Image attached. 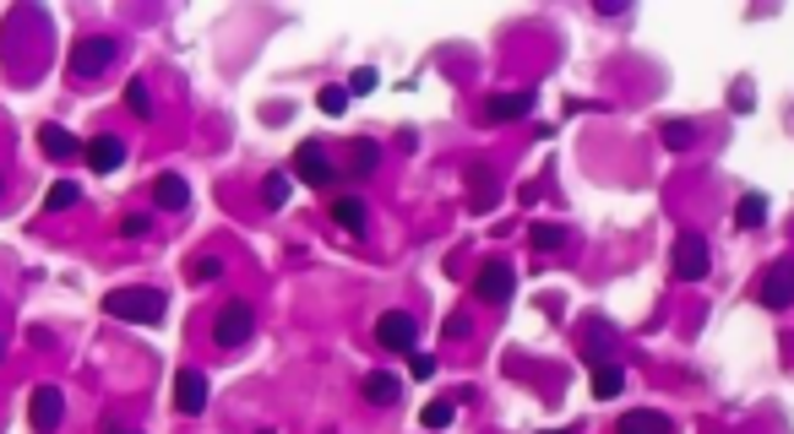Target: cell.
Segmentation results:
<instances>
[{"mask_svg":"<svg viewBox=\"0 0 794 434\" xmlns=\"http://www.w3.org/2000/svg\"><path fill=\"white\" fill-rule=\"evenodd\" d=\"M251 337H256V304H245V298L218 304V315H212V348L234 353V348H245Z\"/></svg>","mask_w":794,"mask_h":434,"instance_id":"obj_1","label":"cell"},{"mask_svg":"<svg viewBox=\"0 0 794 434\" xmlns=\"http://www.w3.org/2000/svg\"><path fill=\"white\" fill-rule=\"evenodd\" d=\"M163 298L159 289H115L104 293V309L115 315V320H131V326H159L163 320Z\"/></svg>","mask_w":794,"mask_h":434,"instance_id":"obj_2","label":"cell"},{"mask_svg":"<svg viewBox=\"0 0 794 434\" xmlns=\"http://www.w3.org/2000/svg\"><path fill=\"white\" fill-rule=\"evenodd\" d=\"M115 55H120V38L88 33V38H77V49H71V77H77V82H93V77H104V71L115 66Z\"/></svg>","mask_w":794,"mask_h":434,"instance_id":"obj_3","label":"cell"},{"mask_svg":"<svg viewBox=\"0 0 794 434\" xmlns=\"http://www.w3.org/2000/svg\"><path fill=\"white\" fill-rule=\"evenodd\" d=\"M707 272H713V245L702 234H680V245H675V278L680 283H702Z\"/></svg>","mask_w":794,"mask_h":434,"instance_id":"obj_4","label":"cell"},{"mask_svg":"<svg viewBox=\"0 0 794 434\" xmlns=\"http://www.w3.org/2000/svg\"><path fill=\"white\" fill-rule=\"evenodd\" d=\"M376 342L392 348V353H414V342H419V320H414L408 309H381V315H376Z\"/></svg>","mask_w":794,"mask_h":434,"instance_id":"obj_5","label":"cell"},{"mask_svg":"<svg viewBox=\"0 0 794 434\" xmlns=\"http://www.w3.org/2000/svg\"><path fill=\"white\" fill-rule=\"evenodd\" d=\"M295 174H300L306 185H317V190L337 185V163L326 157V146H321V142H300V146H295Z\"/></svg>","mask_w":794,"mask_h":434,"instance_id":"obj_6","label":"cell"},{"mask_svg":"<svg viewBox=\"0 0 794 434\" xmlns=\"http://www.w3.org/2000/svg\"><path fill=\"white\" fill-rule=\"evenodd\" d=\"M517 289V272H511V261H484L474 278V298L479 304H506Z\"/></svg>","mask_w":794,"mask_h":434,"instance_id":"obj_7","label":"cell"},{"mask_svg":"<svg viewBox=\"0 0 794 434\" xmlns=\"http://www.w3.org/2000/svg\"><path fill=\"white\" fill-rule=\"evenodd\" d=\"M60 419H66V397H60V386H38L33 402H27V424H33V434H55L60 430Z\"/></svg>","mask_w":794,"mask_h":434,"instance_id":"obj_8","label":"cell"},{"mask_svg":"<svg viewBox=\"0 0 794 434\" xmlns=\"http://www.w3.org/2000/svg\"><path fill=\"white\" fill-rule=\"evenodd\" d=\"M757 293H762L768 309H790L794 304V256H779V261L762 272V289Z\"/></svg>","mask_w":794,"mask_h":434,"instance_id":"obj_9","label":"cell"},{"mask_svg":"<svg viewBox=\"0 0 794 434\" xmlns=\"http://www.w3.org/2000/svg\"><path fill=\"white\" fill-rule=\"evenodd\" d=\"M174 408H180L185 419H196V413L207 408V375H202V370H180V375H174Z\"/></svg>","mask_w":794,"mask_h":434,"instance_id":"obj_10","label":"cell"},{"mask_svg":"<svg viewBox=\"0 0 794 434\" xmlns=\"http://www.w3.org/2000/svg\"><path fill=\"white\" fill-rule=\"evenodd\" d=\"M82 157H88V168H93V174H115V168L126 163V142L104 131V137H93V142L82 146Z\"/></svg>","mask_w":794,"mask_h":434,"instance_id":"obj_11","label":"cell"},{"mask_svg":"<svg viewBox=\"0 0 794 434\" xmlns=\"http://www.w3.org/2000/svg\"><path fill=\"white\" fill-rule=\"evenodd\" d=\"M615 434H675V424H669V413H658V408H632V413L615 419Z\"/></svg>","mask_w":794,"mask_h":434,"instance_id":"obj_12","label":"cell"},{"mask_svg":"<svg viewBox=\"0 0 794 434\" xmlns=\"http://www.w3.org/2000/svg\"><path fill=\"white\" fill-rule=\"evenodd\" d=\"M332 218H337L343 234H365V228H370V207H365L359 196H337V201H332Z\"/></svg>","mask_w":794,"mask_h":434,"instance_id":"obj_13","label":"cell"},{"mask_svg":"<svg viewBox=\"0 0 794 434\" xmlns=\"http://www.w3.org/2000/svg\"><path fill=\"white\" fill-rule=\"evenodd\" d=\"M359 391H365V402H370V408H392V402L403 397V380H398V375H387V370H376V375H365V386H359Z\"/></svg>","mask_w":794,"mask_h":434,"instance_id":"obj_14","label":"cell"},{"mask_svg":"<svg viewBox=\"0 0 794 434\" xmlns=\"http://www.w3.org/2000/svg\"><path fill=\"white\" fill-rule=\"evenodd\" d=\"M153 201H159L163 212H185V207H191V185H185L180 174H159V179H153Z\"/></svg>","mask_w":794,"mask_h":434,"instance_id":"obj_15","label":"cell"},{"mask_svg":"<svg viewBox=\"0 0 794 434\" xmlns=\"http://www.w3.org/2000/svg\"><path fill=\"white\" fill-rule=\"evenodd\" d=\"M38 146H44V157H55V163H66V157L82 152V142H77L66 126H38Z\"/></svg>","mask_w":794,"mask_h":434,"instance_id":"obj_16","label":"cell"},{"mask_svg":"<svg viewBox=\"0 0 794 434\" xmlns=\"http://www.w3.org/2000/svg\"><path fill=\"white\" fill-rule=\"evenodd\" d=\"M533 109V93L528 87H517V93H495L490 98V120H522Z\"/></svg>","mask_w":794,"mask_h":434,"instance_id":"obj_17","label":"cell"},{"mask_svg":"<svg viewBox=\"0 0 794 434\" xmlns=\"http://www.w3.org/2000/svg\"><path fill=\"white\" fill-rule=\"evenodd\" d=\"M621 391H626V370H621V364H599V370H594V397L610 402V397H621Z\"/></svg>","mask_w":794,"mask_h":434,"instance_id":"obj_18","label":"cell"},{"mask_svg":"<svg viewBox=\"0 0 794 434\" xmlns=\"http://www.w3.org/2000/svg\"><path fill=\"white\" fill-rule=\"evenodd\" d=\"M126 109H131L137 120H153V93H148V82H142V77H131V82H126Z\"/></svg>","mask_w":794,"mask_h":434,"instance_id":"obj_19","label":"cell"},{"mask_svg":"<svg viewBox=\"0 0 794 434\" xmlns=\"http://www.w3.org/2000/svg\"><path fill=\"white\" fill-rule=\"evenodd\" d=\"M735 223H740V228H762V223H768V196H740Z\"/></svg>","mask_w":794,"mask_h":434,"instance_id":"obj_20","label":"cell"},{"mask_svg":"<svg viewBox=\"0 0 794 434\" xmlns=\"http://www.w3.org/2000/svg\"><path fill=\"white\" fill-rule=\"evenodd\" d=\"M82 201V185L77 179H60L49 196H44V212H66V207H77Z\"/></svg>","mask_w":794,"mask_h":434,"instance_id":"obj_21","label":"cell"},{"mask_svg":"<svg viewBox=\"0 0 794 434\" xmlns=\"http://www.w3.org/2000/svg\"><path fill=\"white\" fill-rule=\"evenodd\" d=\"M528 239H533V250H561V245H572V228H561V223H539Z\"/></svg>","mask_w":794,"mask_h":434,"instance_id":"obj_22","label":"cell"},{"mask_svg":"<svg viewBox=\"0 0 794 434\" xmlns=\"http://www.w3.org/2000/svg\"><path fill=\"white\" fill-rule=\"evenodd\" d=\"M262 201H267V207H284V201H289V174H284V168H273V174L262 179Z\"/></svg>","mask_w":794,"mask_h":434,"instance_id":"obj_23","label":"cell"},{"mask_svg":"<svg viewBox=\"0 0 794 434\" xmlns=\"http://www.w3.org/2000/svg\"><path fill=\"white\" fill-rule=\"evenodd\" d=\"M452 419H458V408H452V402H425V413H419V424H425V430H447Z\"/></svg>","mask_w":794,"mask_h":434,"instance_id":"obj_24","label":"cell"},{"mask_svg":"<svg viewBox=\"0 0 794 434\" xmlns=\"http://www.w3.org/2000/svg\"><path fill=\"white\" fill-rule=\"evenodd\" d=\"M381 163V146L376 142H354V174H370Z\"/></svg>","mask_w":794,"mask_h":434,"instance_id":"obj_25","label":"cell"},{"mask_svg":"<svg viewBox=\"0 0 794 434\" xmlns=\"http://www.w3.org/2000/svg\"><path fill=\"white\" fill-rule=\"evenodd\" d=\"M317 104H321V115H332V120H337V115L348 109V87H326Z\"/></svg>","mask_w":794,"mask_h":434,"instance_id":"obj_26","label":"cell"},{"mask_svg":"<svg viewBox=\"0 0 794 434\" xmlns=\"http://www.w3.org/2000/svg\"><path fill=\"white\" fill-rule=\"evenodd\" d=\"M148 228H153V218H148V212H126V218H120V234H126V239H142Z\"/></svg>","mask_w":794,"mask_h":434,"instance_id":"obj_27","label":"cell"},{"mask_svg":"<svg viewBox=\"0 0 794 434\" xmlns=\"http://www.w3.org/2000/svg\"><path fill=\"white\" fill-rule=\"evenodd\" d=\"M191 278H196V283H212V278H223V261H218V256H202V261L191 267Z\"/></svg>","mask_w":794,"mask_h":434,"instance_id":"obj_28","label":"cell"},{"mask_svg":"<svg viewBox=\"0 0 794 434\" xmlns=\"http://www.w3.org/2000/svg\"><path fill=\"white\" fill-rule=\"evenodd\" d=\"M441 331H447V342H463V337L474 331V320H469V315H447V326H441Z\"/></svg>","mask_w":794,"mask_h":434,"instance_id":"obj_29","label":"cell"},{"mask_svg":"<svg viewBox=\"0 0 794 434\" xmlns=\"http://www.w3.org/2000/svg\"><path fill=\"white\" fill-rule=\"evenodd\" d=\"M376 82H381V77H376V71H370V66H359V71H354V77H348V93H370V87H376Z\"/></svg>","mask_w":794,"mask_h":434,"instance_id":"obj_30","label":"cell"},{"mask_svg":"<svg viewBox=\"0 0 794 434\" xmlns=\"http://www.w3.org/2000/svg\"><path fill=\"white\" fill-rule=\"evenodd\" d=\"M436 375V359L430 353H414V380H430Z\"/></svg>","mask_w":794,"mask_h":434,"instance_id":"obj_31","label":"cell"},{"mask_svg":"<svg viewBox=\"0 0 794 434\" xmlns=\"http://www.w3.org/2000/svg\"><path fill=\"white\" fill-rule=\"evenodd\" d=\"M544 434H572V430H544Z\"/></svg>","mask_w":794,"mask_h":434,"instance_id":"obj_32","label":"cell"},{"mask_svg":"<svg viewBox=\"0 0 794 434\" xmlns=\"http://www.w3.org/2000/svg\"><path fill=\"white\" fill-rule=\"evenodd\" d=\"M110 434H137V430H110Z\"/></svg>","mask_w":794,"mask_h":434,"instance_id":"obj_33","label":"cell"},{"mask_svg":"<svg viewBox=\"0 0 794 434\" xmlns=\"http://www.w3.org/2000/svg\"><path fill=\"white\" fill-rule=\"evenodd\" d=\"M0 353H5V342H0Z\"/></svg>","mask_w":794,"mask_h":434,"instance_id":"obj_34","label":"cell"}]
</instances>
